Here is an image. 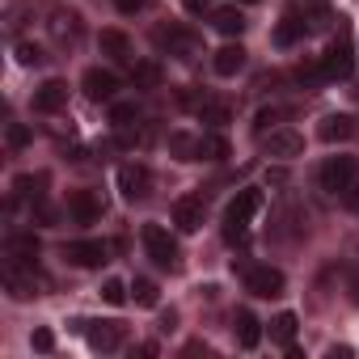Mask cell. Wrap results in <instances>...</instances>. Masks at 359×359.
Here are the masks:
<instances>
[{
    "mask_svg": "<svg viewBox=\"0 0 359 359\" xmlns=\"http://www.w3.org/2000/svg\"><path fill=\"white\" fill-rule=\"evenodd\" d=\"M258 208H262V191H241V195L224 208V241L241 245V241L250 237V224H254Z\"/></svg>",
    "mask_w": 359,
    "mask_h": 359,
    "instance_id": "obj_1",
    "label": "cell"
},
{
    "mask_svg": "<svg viewBox=\"0 0 359 359\" xmlns=\"http://www.w3.org/2000/svg\"><path fill=\"white\" fill-rule=\"evenodd\" d=\"M0 283H5V292L13 300L43 296V287H47V279L39 275V262H13V258H5V266H0Z\"/></svg>",
    "mask_w": 359,
    "mask_h": 359,
    "instance_id": "obj_2",
    "label": "cell"
},
{
    "mask_svg": "<svg viewBox=\"0 0 359 359\" xmlns=\"http://www.w3.org/2000/svg\"><path fill=\"white\" fill-rule=\"evenodd\" d=\"M359 177V161L355 156H325L317 169V187L325 195H346V187Z\"/></svg>",
    "mask_w": 359,
    "mask_h": 359,
    "instance_id": "obj_3",
    "label": "cell"
},
{
    "mask_svg": "<svg viewBox=\"0 0 359 359\" xmlns=\"http://www.w3.org/2000/svg\"><path fill=\"white\" fill-rule=\"evenodd\" d=\"M152 39H156V47L169 51L173 60H187V64H191V60L203 55V39H199L195 30H187V26H161Z\"/></svg>",
    "mask_w": 359,
    "mask_h": 359,
    "instance_id": "obj_4",
    "label": "cell"
},
{
    "mask_svg": "<svg viewBox=\"0 0 359 359\" xmlns=\"http://www.w3.org/2000/svg\"><path fill=\"white\" fill-rule=\"evenodd\" d=\"M140 241H144V254H148L161 271H177V266H182V258H177V241L169 237V229L144 224V229H140Z\"/></svg>",
    "mask_w": 359,
    "mask_h": 359,
    "instance_id": "obj_5",
    "label": "cell"
},
{
    "mask_svg": "<svg viewBox=\"0 0 359 359\" xmlns=\"http://www.w3.org/2000/svg\"><path fill=\"white\" fill-rule=\"evenodd\" d=\"M321 72H325V81H346V76L355 72V51H351L346 30L325 47V55H321Z\"/></svg>",
    "mask_w": 359,
    "mask_h": 359,
    "instance_id": "obj_6",
    "label": "cell"
},
{
    "mask_svg": "<svg viewBox=\"0 0 359 359\" xmlns=\"http://www.w3.org/2000/svg\"><path fill=\"white\" fill-rule=\"evenodd\" d=\"M241 279H245V292H254V296H262V300L283 296V271H275V266H266V262L241 266Z\"/></svg>",
    "mask_w": 359,
    "mask_h": 359,
    "instance_id": "obj_7",
    "label": "cell"
},
{
    "mask_svg": "<svg viewBox=\"0 0 359 359\" xmlns=\"http://www.w3.org/2000/svg\"><path fill=\"white\" fill-rule=\"evenodd\" d=\"M118 191H123V199H127V203L148 199V195H152V173H148V165L127 161V165L118 169Z\"/></svg>",
    "mask_w": 359,
    "mask_h": 359,
    "instance_id": "obj_8",
    "label": "cell"
},
{
    "mask_svg": "<svg viewBox=\"0 0 359 359\" xmlns=\"http://www.w3.org/2000/svg\"><path fill=\"white\" fill-rule=\"evenodd\" d=\"M81 89H85V97L89 102H114L118 97V76L110 72V68H89L85 76H81Z\"/></svg>",
    "mask_w": 359,
    "mask_h": 359,
    "instance_id": "obj_9",
    "label": "cell"
},
{
    "mask_svg": "<svg viewBox=\"0 0 359 359\" xmlns=\"http://www.w3.org/2000/svg\"><path fill=\"white\" fill-rule=\"evenodd\" d=\"M203 216H208L203 195H182V199L173 203V224L182 229V233H199L203 229Z\"/></svg>",
    "mask_w": 359,
    "mask_h": 359,
    "instance_id": "obj_10",
    "label": "cell"
},
{
    "mask_svg": "<svg viewBox=\"0 0 359 359\" xmlns=\"http://www.w3.org/2000/svg\"><path fill=\"white\" fill-rule=\"evenodd\" d=\"M64 258L72 266H102V262H110V245L106 241H68Z\"/></svg>",
    "mask_w": 359,
    "mask_h": 359,
    "instance_id": "obj_11",
    "label": "cell"
},
{
    "mask_svg": "<svg viewBox=\"0 0 359 359\" xmlns=\"http://www.w3.org/2000/svg\"><path fill=\"white\" fill-rule=\"evenodd\" d=\"M85 338L93 351H118L123 346V325L118 321H85Z\"/></svg>",
    "mask_w": 359,
    "mask_h": 359,
    "instance_id": "obj_12",
    "label": "cell"
},
{
    "mask_svg": "<svg viewBox=\"0 0 359 359\" xmlns=\"http://www.w3.org/2000/svg\"><path fill=\"white\" fill-rule=\"evenodd\" d=\"M187 106H195V114L208 123V127H224L229 123V102H220V97H208V93H191L187 97Z\"/></svg>",
    "mask_w": 359,
    "mask_h": 359,
    "instance_id": "obj_13",
    "label": "cell"
},
{
    "mask_svg": "<svg viewBox=\"0 0 359 359\" xmlns=\"http://www.w3.org/2000/svg\"><path fill=\"white\" fill-rule=\"evenodd\" d=\"M68 216H72L76 224H97L102 199H97L93 191H72V195H68Z\"/></svg>",
    "mask_w": 359,
    "mask_h": 359,
    "instance_id": "obj_14",
    "label": "cell"
},
{
    "mask_svg": "<svg viewBox=\"0 0 359 359\" xmlns=\"http://www.w3.org/2000/svg\"><path fill=\"white\" fill-rule=\"evenodd\" d=\"M304 34H309V22H304L300 13H287V18H279V26H275L271 43H275L279 51H287V47H296V43H300Z\"/></svg>",
    "mask_w": 359,
    "mask_h": 359,
    "instance_id": "obj_15",
    "label": "cell"
},
{
    "mask_svg": "<svg viewBox=\"0 0 359 359\" xmlns=\"http://www.w3.org/2000/svg\"><path fill=\"white\" fill-rule=\"evenodd\" d=\"M60 106H68V85L64 81H43L34 89V110L39 114H55Z\"/></svg>",
    "mask_w": 359,
    "mask_h": 359,
    "instance_id": "obj_16",
    "label": "cell"
},
{
    "mask_svg": "<svg viewBox=\"0 0 359 359\" xmlns=\"http://www.w3.org/2000/svg\"><path fill=\"white\" fill-rule=\"evenodd\" d=\"M39 254H43V245H39L34 233H9L5 237V258H13V262H39Z\"/></svg>",
    "mask_w": 359,
    "mask_h": 359,
    "instance_id": "obj_17",
    "label": "cell"
},
{
    "mask_svg": "<svg viewBox=\"0 0 359 359\" xmlns=\"http://www.w3.org/2000/svg\"><path fill=\"white\" fill-rule=\"evenodd\" d=\"M47 30L60 39V43H76V34H81V18L72 13V9H47Z\"/></svg>",
    "mask_w": 359,
    "mask_h": 359,
    "instance_id": "obj_18",
    "label": "cell"
},
{
    "mask_svg": "<svg viewBox=\"0 0 359 359\" xmlns=\"http://www.w3.org/2000/svg\"><path fill=\"white\" fill-rule=\"evenodd\" d=\"M47 177L43 173H22L18 182H13V195L22 199V203H30V208H39V203H47Z\"/></svg>",
    "mask_w": 359,
    "mask_h": 359,
    "instance_id": "obj_19",
    "label": "cell"
},
{
    "mask_svg": "<svg viewBox=\"0 0 359 359\" xmlns=\"http://www.w3.org/2000/svg\"><path fill=\"white\" fill-rule=\"evenodd\" d=\"M317 135H321L325 144H342V140L355 135V118H351V114H325L321 127H317Z\"/></svg>",
    "mask_w": 359,
    "mask_h": 359,
    "instance_id": "obj_20",
    "label": "cell"
},
{
    "mask_svg": "<svg viewBox=\"0 0 359 359\" xmlns=\"http://www.w3.org/2000/svg\"><path fill=\"white\" fill-rule=\"evenodd\" d=\"M266 152L287 161V156H300V152H304V140H300L296 131H271V135H266Z\"/></svg>",
    "mask_w": 359,
    "mask_h": 359,
    "instance_id": "obj_21",
    "label": "cell"
},
{
    "mask_svg": "<svg viewBox=\"0 0 359 359\" xmlns=\"http://www.w3.org/2000/svg\"><path fill=\"white\" fill-rule=\"evenodd\" d=\"M233 334H237V342H241L245 351H254V346L262 342V325H258V317H254L250 309H241V313H237V325H233Z\"/></svg>",
    "mask_w": 359,
    "mask_h": 359,
    "instance_id": "obj_22",
    "label": "cell"
},
{
    "mask_svg": "<svg viewBox=\"0 0 359 359\" xmlns=\"http://www.w3.org/2000/svg\"><path fill=\"white\" fill-rule=\"evenodd\" d=\"M212 64H216V72H220V76H237V72L245 68V51H241V43H229V47H220Z\"/></svg>",
    "mask_w": 359,
    "mask_h": 359,
    "instance_id": "obj_23",
    "label": "cell"
},
{
    "mask_svg": "<svg viewBox=\"0 0 359 359\" xmlns=\"http://www.w3.org/2000/svg\"><path fill=\"white\" fill-rule=\"evenodd\" d=\"M102 51L110 55V60H118V64H131V43H127V34L123 30H102Z\"/></svg>",
    "mask_w": 359,
    "mask_h": 359,
    "instance_id": "obj_24",
    "label": "cell"
},
{
    "mask_svg": "<svg viewBox=\"0 0 359 359\" xmlns=\"http://www.w3.org/2000/svg\"><path fill=\"white\" fill-rule=\"evenodd\" d=\"M229 156V140L212 127V131H203L199 135V161H224Z\"/></svg>",
    "mask_w": 359,
    "mask_h": 359,
    "instance_id": "obj_25",
    "label": "cell"
},
{
    "mask_svg": "<svg viewBox=\"0 0 359 359\" xmlns=\"http://www.w3.org/2000/svg\"><path fill=\"white\" fill-rule=\"evenodd\" d=\"M212 26H216L220 34L237 39V34L245 30V18H241V9H229V5H224V9H216V13H212Z\"/></svg>",
    "mask_w": 359,
    "mask_h": 359,
    "instance_id": "obj_26",
    "label": "cell"
},
{
    "mask_svg": "<svg viewBox=\"0 0 359 359\" xmlns=\"http://www.w3.org/2000/svg\"><path fill=\"white\" fill-rule=\"evenodd\" d=\"M131 81L144 85V89H156V85H161V64H152V60H131Z\"/></svg>",
    "mask_w": 359,
    "mask_h": 359,
    "instance_id": "obj_27",
    "label": "cell"
},
{
    "mask_svg": "<svg viewBox=\"0 0 359 359\" xmlns=\"http://www.w3.org/2000/svg\"><path fill=\"white\" fill-rule=\"evenodd\" d=\"M110 123H114V131H118V127H135V123H140V106L114 97V102H110Z\"/></svg>",
    "mask_w": 359,
    "mask_h": 359,
    "instance_id": "obj_28",
    "label": "cell"
},
{
    "mask_svg": "<svg viewBox=\"0 0 359 359\" xmlns=\"http://www.w3.org/2000/svg\"><path fill=\"white\" fill-rule=\"evenodd\" d=\"M296 313H279L275 321H271V338L279 342V346H292V338H296Z\"/></svg>",
    "mask_w": 359,
    "mask_h": 359,
    "instance_id": "obj_29",
    "label": "cell"
},
{
    "mask_svg": "<svg viewBox=\"0 0 359 359\" xmlns=\"http://www.w3.org/2000/svg\"><path fill=\"white\" fill-rule=\"evenodd\" d=\"M169 148L182 156V161H199V135H187V131H173L169 135Z\"/></svg>",
    "mask_w": 359,
    "mask_h": 359,
    "instance_id": "obj_30",
    "label": "cell"
},
{
    "mask_svg": "<svg viewBox=\"0 0 359 359\" xmlns=\"http://www.w3.org/2000/svg\"><path fill=\"white\" fill-rule=\"evenodd\" d=\"M18 64L22 68H43L47 64V51L39 43H18Z\"/></svg>",
    "mask_w": 359,
    "mask_h": 359,
    "instance_id": "obj_31",
    "label": "cell"
},
{
    "mask_svg": "<svg viewBox=\"0 0 359 359\" xmlns=\"http://www.w3.org/2000/svg\"><path fill=\"white\" fill-rule=\"evenodd\" d=\"M279 118H287V106H266V110H258L254 131H258V135H266V127H271V123H279Z\"/></svg>",
    "mask_w": 359,
    "mask_h": 359,
    "instance_id": "obj_32",
    "label": "cell"
},
{
    "mask_svg": "<svg viewBox=\"0 0 359 359\" xmlns=\"http://www.w3.org/2000/svg\"><path fill=\"white\" fill-rule=\"evenodd\" d=\"M131 296H135V304L152 309V304H156V283H152V279H135V283H131Z\"/></svg>",
    "mask_w": 359,
    "mask_h": 359,
    "instance_id": "obj_33",
    "label": "cell"
},
{
    "mask_svg": "<svg viewBox=\"0 0 359 359\" xmlns=\"http://www.w3.org/2000/svg\"><path fill=\"white\" fill-rule=\"evenodd\" d=\"M5 140H9V148L18 152V148H26V144H30V131H26L22 123H9V135H5Z\"/></svg>",
    "mask_w": 359,
    "mask_h": 359,
    "instance_id": "obj_34",
    "label": "cell"
},
{
    "mask_svg": "<svg viewBox=\"0 0 359 359\" xmlns=\"http://www.w3.org/2000/svg\"><path fill=\"white\" fill-rule=\"evenodd\" d=\"M102 296H106V304H123V300H127V287H123L118 279H106V287H102Z\"/></svg>",
    "mask_w": 359,
    "mask_h": 359,
    "instance_id": "obj_35",
    "label": "cell"
},
{
    "mask_svg": "<svg viewBox=\"0 0 359 359\" xmlns=\"http://www.w3.org/2000/svg\"><path fill=\"white\" fill-rule=\"evenodd\" d=\"M292 9L309 18V13H317V9H325V0H292Z\"/></svg>",
    "mask_w": 359,
    "mask_h": 359,
    "instance_id": "obj_36",
    "label": "cell"
},
{
    "mask_svg": "<svg viewBox=\"0 0 359 359\" xmlns=\"http://www.w3.org/2000/svg\"><path fill=\"white\" fill-rule=\"evenodd\" d=\"M30 342H34V351H51V346H55L51 330H34V338H30Z\"/></svg>",
    "mask_w": 359,
    "mask_h": 359,
    "instance_id": "obj_37",
    "label": "cell"
},
{
    "mask_svg": "<svg viewBox=\"0 0 359 359\" xmlns=\"http://www.w3.org/2000/svg\"><path fill=\"white\" fill-rule=\"evenodd\" d=\"M342 199H346V208H351V212H355V216H359V182H351V187H346V195H342Z\"/></svg>",
    "mask_w": 359,
    "mask_h": 359,
    "instance_id": "obj_38",
    "label": "cell"
},
{
    "mask_svg": "<svg viewBox=\"0 0 359 359\" xmlns=\"http://www.w3.org/2000/svg\"><path fill=\"white\" fill-rule=\"evenodd\" d=\"M114 5H118V13H140L148 0H114Z\"/></svg>",
    "mask_w": 359,
    "mask_h": 359,
    "instance_id": "obj_39",
    "label": "cell"
},
{
    "mask_svg": "<svg viewBox=\"0 0 359 359\" xmlns=\"http://www.w3.org/2000/svg\"><path fill=\"white\" fill-rule=\"evenodd\" d=\"M351 304H359V271L351 275Z\"/></svg>",
    "mask_w": 359,
    "mask_h": 359,
    "instance_id": "obj_40",
    "label": "cell"
},
{
    "mask_svg": "<svg viewBox=\"0 0 359 359\" xmlns=\"http://www.w3.org/2000/svg\"><path fill=\"white\" fill-rule=\"evenodd\" d=\"M245 5H254V0H245Z\"/></svg>",
    "mask_w": 359,
    "mask_h": 359,
    "instance_id": "obj_41",
    "label": "cell"
}]
</instances>
